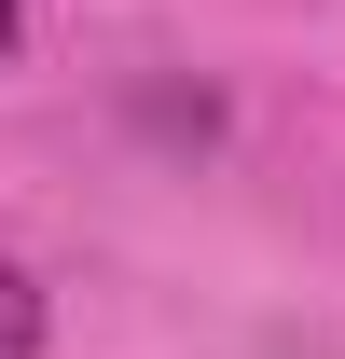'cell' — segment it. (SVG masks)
Instances as JSON below:
<instances>
[{
    "mask_svg": "<svg viewBox=\"0 0 345 359\" xmlns=\"http://www.w3.org/2000/svg\"><path fill=\"white\" fill-rule=\"evenodd\" d=\"M0 55H14V0H0Z\"/></svg>",
    "mask_w": 345,
    "mask_h": 359,
    "instance_id": "cell-2",
    "label": "cell"
},
{
    "mask_svg": "<svg viewBox=\"0 0 345 359\" xmlns=\"http://www.w3.org/2000/svg\"><path fill=\"white\" fill-rule=\"evenodd\" d=\"M28 332H42V318H28V290L0 276V346H28Z\"/></svg>",
    "mask_w": 345,
    "mask_h": 359,
    "instance_id": "cell-1",
    "label": "cell"
}]
</instances>
